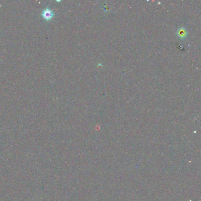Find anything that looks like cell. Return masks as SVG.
Segmentation results:
<instances>
[{
  "instance_id": "cell-1",
  "label": "cell",
  "mask_w": 201,
  "mask_h": 201,
  "mask_svg": "<svg viewBox=\"0 0 201 201\" xmlns=\"http://www.w3.org/2000/svg\"><path fill=\"white\" fill-rule=\"evenodd\" d=\"M55 15L53 11L49 7L44 8L41 13V16L47 22H49L53 20Z\"/></svg>"
}]
</instances>
